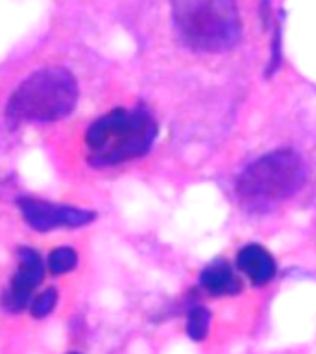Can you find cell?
I'll return each instance as SVG.
<instances>
[{
  "label": "cell",
  "mask_w": 316,
  "mask_h": 354,
  "mask_svg": "<svg viewBox=\"0 0 316 354\" xmlns=\"http://www.w3.org/2000/svg\"><path fill=\"white\" fill-rule=\"evenodd\" d=\"M71 354H78V353H71Z\"/></svg>",
  "instance_id": "12"
},
{
  "label": "cell",
  "mask_w": 316,
  "mask_h": 354,
  "mask_svg": "<svg viewBox=\"0 0 316 354\" xmlns=\"http://www.w3.org/2000/svg\"><path fill=\"white\" fill-rule=\"evenodd\" d=\"M172 19L183 43L198 52H224L240 35L235 0H172Z\"/></svg>",
  "instance_id": "4"
},
{
  "label": "cell",
  "mask_w": 316,
  "mask_h": 354,
  "mask_svg": "<svg viewBox=\"0 0 316 354\" xmlns=\"http://www.w3.org/2000/svg\"><path fill=\"white\" fill-rule=\"evenodd\" d=\"M44 277V262L39 251L32 248L17 249V271L10 286L2 293V308L10 314H19L32 303L33 292Z\"/></svg>",
  "instance_id": "5"
},
{
  "label": "cell",
  "mask_w": 316,
  "mask_h": 354,
  "mask_svg": "<svg viewBox=\"0 0 316 354\" xmlns=\"http://www.w3.org/2000/svg\"><path fill=\"white\" fill-rule=\"evenodd\" d=\"M17 205L28 225L39 232H49L60 227L76 229V227L87 225L96 218L93 210L76 209L69 205H55L43 199L28 198V196L17 199Z\"/></svg>",
  "instance_id": "6"
},
{
  "label": "cell",
  "mask_w": 316,
  "mask_h": 354,
  "mask_svg": "<svg viewBox=\"0 0 316 354\" xmlns=\"http://www.w3.org/2000/svg\"><path fill=\"white\" fill-rule=\"evenodd\" d=\"M78 102V82L71 71L49 66L33 72L11 93L6 116L19 122H54L71 115Z\"/></svg>",
  "instance_id": "2"
},
{
  "label": "cell",
  "mask_w": 316,
  "mask_h": 354,
  "mask_svg": "<svg viewBox=\"0 0 316 354\" xmlns=\"http://www.w3.org/2000/svg\"><path fill=\"white\" fill-rule=\"evenodd\" d=\"M157 137L154 116L143 107H116L94 120L85 131L89 165L116 166L139 159L152 149Z\"/></svg>",
  "instance_id": "1"
},
{
  "label": "cell",
  "mask_w": 316,
  "mask_h": 354,
  "mask_svg": "<svg viewBox=\"0 0 316 354\" xmlns=\"http://www.w3.org/2000/svg\"><path fill=\"white\" fill-rule=\"evenodd\" d=\"M55 303H58V290L55 288H46L43 293H39L37 297L32 299L30 303V314L35 319H43L54 310Z\"/></svg>",
  "instance_id": "11"
},
{
  "label": "cell",
  "mask_w": 316,
  "mask_h": 354,
  "mask_svg": "<svg viewBox=\"0 0 316 354\" xmlns=\"http://www.w3.org/2000/svg\"><path fill=\"white\" fill-rule=\"evenodd\" d=\"M237 268L254 286H265L276 277V259L259 243L244 245L237 254Z\"/></svg>",
  "instance_id": "7"
},
{
  "label": "cell",
  "mask_w": 316,
  "mask_h": 354,
  "mask_svg": "<svg viewBox=\"0 0 316 354\" xmlns=\"http://www.w3.org/2000/svg\"><path fill=\"white\" fill-rule=\"evenodd\" d=\"M211 314L209 310L200 304H194L188 308L187 314V334L193 342H202L209 332Z\"/></svg>",
  "instance_id": "9"
},
{
  "label": "cell",
  "mask_w": 316,
  "mask_h": 354,
  "mask_svg": "<svg viewBox=\"0 0 316 354\" xmlns=\"http://www.w3.org/2000/svg\"><path fill=\"white\" fill-rule=\"evenodd\" d=\"M200 284L215 297H227L243 292V282L226 260H215L200 273Z\"/></svg>",
  "instance_id": "8"
},
{
  "label": "cell",
  "mask_w": 316,
  "mask_h": 354,
  "mask_svg": "<svg viewBox=\"0 0 316 354\" xmlns=\"http://www.w3.org/2000/svg\"><path fill=\"white\" fill-rule=\"evenodd\" d=\"M49 270L54 273V275H63V273H69L78 266V253L76 249L72 248H55L52 249V253L49 254Z\"/></svg>",
  "instance_id": "10"
},
{
  "label": "cell",
  "mask_w": 316,
  "mask_h": 354,
  "mask_svg": "<svg viewBox=\"0 0 316 354\" xmlns=\"http://www.w3.org/2000/svg\"><path fill=\"white\" fill-rule=\"evenodd\" d=\"M305 179L307 168L298 151L279 148L246 166L238 176L235 192L244 207L261 210L294 196Z\"/></svg>",
  "instance_id": "3"
}]
</instances>
